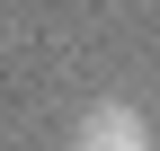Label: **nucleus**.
I'll use <instances>...</instances> for the list:
<instances>
[{"label": "nucleus", "instance_id": "f257e3e1", "mask_svg": "<svg viewBox=\"0 0 160 151\" xmlns=\"http://www.w3.org/2000/svg\"><path fill=\"white\" fill-rule=\"evenodd\" d=\"M71 151H160V142H151V116L133 98H98L89 116L71 124Z\"/></svg>", "mask_w": 160, "mask_h": 151}]
</instances>
